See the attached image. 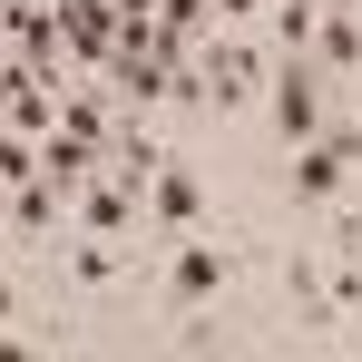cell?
I'll return each instance as SVG.
<instances>
[{
    "instance_id": "cell-5",
    "label": "cell",
    "mask_w": 362,
    "mask_h": 362,
    "mask_svg": "<svg viewBox=\"0 0 362 362\" xmlns=\"http://www.w3.org/2000/svg\"><path fill=\"white\" fill-rule=\"evenodd\" d=\"M118 264H127V235H78L59 274L78 284V294H108V284H118Z\"/></svg>"
},
{
    "instance_id": "cell-1",
    "label": "cell",
    "mask_w": 362,
    "mask_h": 362,
    "mask_svg": "<svg viewBox=\"0 0 362 362\" xmlns=\"http://www.w3.org/2000/svg\"><path fill=\"white\" fill-rule=\"evenodd\" d=\"M264 108H274V137H284V147L323 137V59H313V49H284L274 88H264Z\"/></svg>"
},
{
    "instance_id": "cell-4",
    "label": "cell",
    "mask_w": 362,
    "mask_h": 362,
    "mask_svg": "<svg viewBox=\"0 0 362 362\" xmlns=\"http://www.w3.org/2000/svg\"><path fill=\"white\" fill-rule=\"evenodd\" d=\"M59 216H69V186H59V177H20V186H10V235L40 245Z\"/></svg>"
},
{
    "instance_id": "cell-7",
    "label": "cell",
    "mask_w": 362,
    "mask_h": 362,
    "mask_svg": "<svg viewBox=\"0 0 362 362\" xmlns=\"http://www.w3.org/2000/svg\"><path fill=\"white\" fill-rule=\"evenodd\" d=\"M333 255H343V264H362V196H343V206H333Z\"/></svg>"
},
{
    "instance_id": "cell-8",
    "label": "cell",
    "mask_w": 362,
    "mask_h": 362,
    "mask_svg": "<svg viewBox=\"0 0 362 362\" xmlns=\"http://www.w3.org/2000/svg\"><path fill=\"white\" fill-rule=\"evenodd\" d=\"M353 78H362V69H353Z\"/></svg>"
},
{
    "instance_id": "cell-2",
    "label": "cell",
    "mask_w": 362,
    "mask_h": 362,
    "mask_svg": "<svg viewBox=\"0 0 362 362\" xmlns=\"http://www.w3.org/2000/svg\"><path fill=\"white\" fill-rule=\"evenodd\" d=\"M226 284H235V255L186 235V245H177V264H167V303H177V313H196V303H216Z\"/></svg>"
},
{
    "instance_id": "cell-6",
    "label": "cell",
    "mask_w": 362,
    "mask_h": 362,
    "mask_svg": "<svg viewBox=\"0 0 362 362\" xmlns=\"http://www.w3.org/2000/svg\"><path fill=\"white\" fill-rule=\"evenodd\" d=\"M313 59H323V78L362 69V20L343 10V0H323V20H313Z\"/></svg>"
},
{
    "instance_id": "cell-3",
    "label": "cell",
    "mask_w": 362,
    "mask_h": 362,
    "mask_svg": "<svg viewBox=\"0 0 362 362\" xmlns=\"http://www.w3.org/2000/svg\"><path fill=\"white\" fill-rule=\"evenodd\" d=\"M147 216H157L167 235H196V226H206V177L167 157V167H157V186H147Z\"/></svg>"
}]
</instances>
